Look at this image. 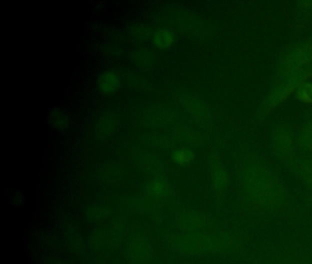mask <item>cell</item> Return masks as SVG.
I'll use <instances>...</instances> for the list:
<instances>
[{"mask_svg":"<svg viewBox=\"0 0 312 264\" xmlns=\"http://www.w3.org/2000/svg\"><path fill=\"white\" fill-rule=\"evenodd\" d=\"M247 185L251 196L257 202H266L272 194V181L261 168H254L247 176Z\"/></svg>","mask_w":312,"mask_h":264,"instance_id":"cell-1","label":"cell"},{"mask_svg":"<svg viewBox=\"0 0 312 264\" xmlns=\"http://www.w3.org/2000/svg\"><path fill=\"white\" fill-rule=\"evenodd\" d=\"M309 62H312V45H306L305 47L297 49L295 53L288 55L285 62L284 70L287 75H290L297 70L302 65Z\"/></svg>","mask_w":312,"mask_h":264,"instance_id":"cell-2","label":"cell"},{"mask_svg":"<svg viewBox=\"0 0 312 264\" xmlns=\"http://www.w3.org/2000/svg\"><path fill=\"white\" fill-rule=\"evenodd\" d=\"M122 79L119 73L115 70L104 71L97 80V87L102 94L111 95L121 87Z\"/></svg>","mask_w":312,"mask_h":264,"instance_id":"cell-3","label":"cell"},{"mask_svg":"<svg viewBox=\"0 0 312 264\" xmlns=\"http://www.w3.org/2000/svg\"><path fill=\"white\" fill-rule=\"evenodd\" d=\"M151 41L156 48L166 51L173 46L176 41V35L174 32L169 28H158L152 33Z\"/></svg>","mask_w":312,"mask_h":264,"instance_id":"cell-4","label":"cell"},{"mask_svg":"<svg viewBox=\"0 0 312 264\" xmlns=\"http://www.w3.org/2000/svg\"><path fill=\"white\" fill-rule=\"evenodd\" d=\"M275 144L276 149L282 153H288L293 151L295 141L289 130L281 128L277 130L275 136Z\"/></svg>","mask_w":312,"mask_h":264,"instance_id":"cell-5","label":"cell"},{"mask_svg":"<svg viewBox=\"0 0 312 264\" xmlns=\"http://www.w3.org/2000/svg\"><path fill=\"white\" fill-rule=\"evenodd\" d=\"M50 124L60 131H64L71 124L70 117L66 111L62 108H55L50 111L48 116Z\"/></svg>","mask_w":312,"mask_h":264,"instance_id":"cell-6","label":"cell"},{"mask_svg":"<svg viewBox=\"0 0 312 264\" xmlns=\"http://www.w3.org/2000/svg\"><path fill=\"white\" fill-rule=\"evenodd\" d=\"M173 162L180 166L190 165L195 160V153L188 148H180L172 153Z\"/></svg>","mask_w":312,"mask_h":264,"instance_id":"cell-7","label":"cell"},{"mask_svg":"<svg viewBox=\"0 0 312 264\" xmlns=\"http://www.w3.org/2000/svg\"><path fill=\"white\" fill-rule=\"evenodd\" d=\"M153 55L147 49H138L134 51L131 60L133 63L141 68H147L153 62Z\"/></svg>","mask_w":312,"mask_h":264,"instance_id":"cell-8","label":"cell"},{"mask_svg":"<svg viewBox=\"0 0 312 264\" xmlns=\"http://www.w3.org/2000/svg\"><path fill=\"white\" fill-rule=\"evenodd\" d=\"M212 172H213V181L217 188L220 190L225 188L228 183V176L222 163L218 161H214Z\"/></svg>","mask_w":312,"mask_h":264,"instance_id":"cell-9","label":"cell"},{"mask_svg":"<svg viewBox=\"0 0 312 264\" xmlns=\"http://www.w3.org/2000/svg\"><path fill=\"white\" fill-rule=\"evenodd\" d=\"M130 33L134 36V38L138 40H145V39L151 38L153 32L150 31V28L145 24H136L130 28Z\"/></svg>","mask_w":312,"mask_h":264,"instance_id":"cell-10","label":"cell"},{"mask_svg":"<svg viewBox=\"0 0 312 264\" xmlns=\"http://www.w3.org/2000/svg\"><path fill=\"white\" fill-rule=\"evenodd\" d=\"M297 96L305 103H312V84L305 83L298 87Z\"/></svg>","mask_w":312,"mask_h":264,"instance_id":"cell-11","label":"cell"},{"mask_svg":"<svg viewBox=\"0 0 312 264\" xmlns=\"http://www.w3.org/2000/svg\"><path fill=\"white\" fill-rule=\"evenodd\" d=\"M149 190L151 191L152 194L155 195H163L168 191V186L166 183L161 180H155L152 183H150Z\"/></svg>","mask_w":312,"mask_h":264,"instance_id":"cell-12","label":"cell"},{"mask_svg":"<svg viewBox=\"0 0 312 264\" xmlns=\"http://www.w3.org/2000/svg\"><path fill=\"white\" fill-rule=\"evenodd\" d=\"M303 142L306 147L312 150V125H310L305 131L303 136Z\"/></svg>","mask_w":312,"mask_h":264,"instance_id":"cell-13","label":"cell"}]
</instances>
